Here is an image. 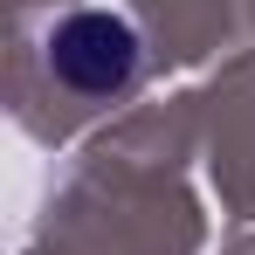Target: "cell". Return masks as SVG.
<instances>
[{"label":"cell","instance_id":"obj_1","mask_svg":"<svg viewBox=\"0 0 255 255\" xmlns=\"http://www.w3.org/2000/svg\"><path fill=\"white\" fill-rule=\"evenodd\" d=\"M48 62H55V76L69 90L104 97V90H125L138 76V35H131V21L90 7V14H69L48 35Z\"/></svg>","mask_w":255,"mask_h":255}]
</instances>
